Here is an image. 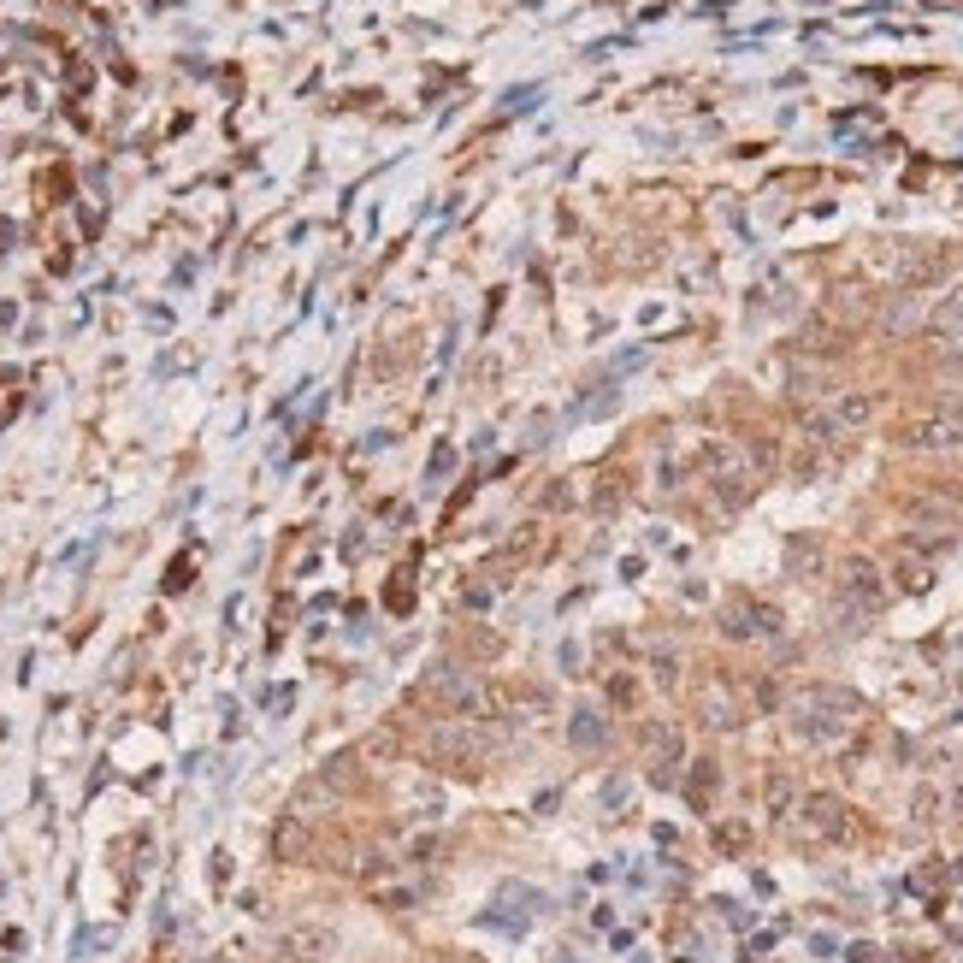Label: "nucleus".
Here are the masks:
<instances>
[{
	"mask_svg": "<svg viewBox=\"0 0 963 963\" xmlns=\"http://www.w3.org/2000/svg\"><path fill=\"white\" fill-rule=\"evenodd\" d=\"M745 845H751V828H745V822H721V828H715V851H727V857H739Z\"/></svg>",
	"mask_w": 963,
	"mask_h": 963,
	"instance_id": "aec40b11",
	"label": "nucleus"
},
{
	"mask_svg": "<svg viewBox=\"0 0 963 963\" xmlns=\"http://www.w3.org/2000/svg\"><path fill=\"white\" fill-rule=\"evenodd\" d=\"M816 562H822V544H816V538H798V544L786 550V568H792V574H810Z\"/></svg>",
	"mask_w": 963,
	"mask_h": 963,
	"instance_id": "6ab92c4d",
	"label": "nucleus"
},
{
	"mask_svg": "<svg viewBox=\"0 0 963 963\" xmlns=\"http://www.w3.org/2000/svg\"><path fill=\"white\" fill-rule=\"evenodd\" d=\"M704 479H709V491L721 497V509H739V503H751V491H757V479H763V473L751 467L745 444H709Z\"/></svg>",
	"mask_w": 963,
	"mask_h": 963,
	"instance_id": "20e7f679",
	"label": "nucleus"
},
{
	"mask_svg": "<svg viewBox=\"0 0 963 963\" xmlns=\"http://www.w3.org/2000/svg\"><path fill=\"white\" fill-rule=\"evenodd\" d=\"M798 822H792V834L804 839V845H839V839H851V810H845V798H834V792H810L798 810H792Z\"/></svg>",
	"mask_w": 963,
	"mask_h": 963,
	"instance_id": "39448f33",
	"label": "nucleus"
},
{
	"mask_svg": "<svg viewBox=\"0 0 963 963\" xmlns=\"http://www.w3.org/2000/svg\"><path fill=\"white\" fill-rule=\"evenodd\" d=\"M698 709L709 715V727H739V704L727 698V686H721V680H709L704 692H698Z\"/></svg>",
	"mask_w": 963,
	"mask_h": 963,
	"instance_id": "ddd939ff",
	"label": "nucleus"
},
{
	"mask_svg": "<svg viewBox=\"0 0 963 963\" xmlns=\"http://www.w3.org/2000/svg\"><path fill=\"white\" fill-rule=\"evenodd\" d=\"M444 851V834H432V828H420V834L402 839V857H396V869H408V863H432Z\"/></svg>",
	"mask_w": 963,
	"mask_h": 963,
	"instance_id": "f3484780",
	"label": "nucleus"
},
{
	"mask_svg": "<svg viewBox=\"0 0 963 963\" xmlns=\"http://www.w3.org/2000/svg\"><path fill=\"white\" fill-rule=\"evenodd\" d=\"M272 851H278V863H302V857L314 851V839H308V822H302V816H284V822L272 828Z\"/></svg>",
	"mask_w": 963,
	"mask_h": 963,
	"instance_id": "f8f14e48",
	"label": "nucleus"
},
{
	"mask_svg": "<svg viewBox=\"0 0 963 963\" xmlns=\"http://www.w3.org/2000/svg\"><path fill=\"white\" fill-rule=\"evenodd\" d=\"M603 692H609V709H621V715H633V709H639V698H644V692H639V674H627V668H615Z\"/></svg>",
	"mask_w": 963,
	"mask_h": 963,
	"instance_id": "dca6fc26",
	"label": "nucleus"
},
{
	"mask_svg": "<svg viewBox=\"0 0 963 963\" xmlns=\"http://www.w3.org/2000/svg\"><path fill=\"white\" fill-rule=\"evenodd\" d=\"M792 798H798L792 774H786V769H769V780H763V804H769V816H792Z\"/></svg>",
	"mask_w": 963,
	"mask_h": 963,
	"instance_id": "2eb2a0df",
	"label": "nucleus"
},
{
	"mask_svg": "<svg viewBox=\"0 0 963 963\" xmlns=\"http://www.w3.org/2000/svg\"><path fill=\"white\" fill-rule=\"evenodd\" d=\"M721 633L727 639H774L780 633V609L774 603H757V597H733L721 609Z\"/></svg>",
	"mask_w": 963,
	"mask_h": 963,
	"instance_id": "6e6552de",
	"label": "nucleus"
},
{
	"mask_svg": "<svg viewBox=\"0 0 963 963\" xmlns=\"http://www.w3.org/2000/svg\"><path fill=\"white\" fill-rule=\"evenodd\" d=\"M851 958H857V963H887V958H881V952H875V946H857Z\"/></svg>",
	"mask_w": 963,
	"mask_h": 963,
	"instance_id": "412c9836",
	"label": "nucleus"
},
{
	"mask_svg": "<svg viewBox=\"0 0 963 963\" xmlns=\"http://www.w3.org/2000/svg\"><path fill=\"white\" fill-rule=\"evenodd\" d=\"M290 963H325L331 952H337V934L325 928V922H296L290 934H284V946H278Z\"/></svg>",
	"mask_w": 963,
	"mask_h": 963,
	"instance_id": "1a4fd4ad",
	"label": "nucleus"
},
{
	"mask_svg": "<svg viewBox=\"0 0 963 963\" xmlns=\"http://www.w3.org/2000/svg\"><path fill=\"white\" fill-rule=\"evenodd\" d=\"M899 444H910V450H958L963 444V402H952V408H928V414L904 420Z\"/></svg>",
	"mask_w": 963,
	"mask_h": 963,
	"instance_id": "0eeeda50",
	"label": "nucleus"
},
{
	"mask_svg": "<svg viewBox=\"0 0 963 963\" xmlns=\"http://www.w3.org/2000/svg\"><path fill=\"white\" fill-rule=\"evenodd\" d=\"M715 786H721V769L715 763H692V780H686V804L692 810H709V798H715Z\"/></svg>",
	"mask_w": 963,
	"mask_h": 963,
	"instance_id": "4468645a",
	"label": "nucleus"
},
{
	"mask_svg": "<svg viewBox=\"0 0 963 963\" xmlns=\"http://www.w3.org/2000/svg\"><path fill=\"white\" fill-rule=\"evenodd\" d=\"M887 603V585H881V568L869 556H845V568L834 579V609L845 621V633H863V621H875Z\"/></svg>",
	"mask_w": 963,
	"mask_h": 963,
	"instance_id": "f03ea898",
	"label": "nucleus"
},
{
	"mask_svg": "<svg viewBox=\"0 0 963 963\" xmlns=\"http://www.w3.org/2000/svg\"><path fill=\"white\" fill-rule=\"evenodd\" d=\"M792 727H798V739H810V745H839L845 733L863 727V698L845 692V686H804V692L792 698Z\"/></svg>",
	"mask_w": 963,
	"mask_h": 963,
	"instance_id": "f257e3e1",
	"label": "nucleus"
},
{
	"mask_svg": "<svg viewBox=\"0 0 963 963\" xmlns=\"http://www.w3.org/2000/svg\"><path fill=\"white\" fill-rule=\"evenodd\" d=\"M568 739H574L579 751L603 745V715H597V709H579V715H574V727H568Z\"/></svg>",
	"mask_w": 963,
	"mask_h": 963,
	"instance_id": "a211bd4d",
	"label": "nucleus"
},
{
	"mask_svg": "<svg viewBox=\"0 0 963 963\" xmlns=\"http://www.w3.org/2000/svg\"><path fill=\"white\" fill-rule=\"evenodd\" d=\"M869 420H875V396L869 390H845L822 414H810V444H834L845 432H863Z\"/></svg>",
	"mask_w": 963,
	"mask_h": 963,
	"instance_id": "423d86ee",
	"label": "nucleus"
},
{
	"mask_svg": "<svg viewBox=\"0 0 963 963\" xmlns=\"http://www.w3.org/2000/svg\"><path fill=\"white\" fill-rule=\"evenodd\" d=\"M485 751H491L485 721H438L432 739H426V757L450 774H479L485 769Z\"/></svg>",
	"mask_w": 963,
	"mask_h": 963,
	"instance_id": "7ed1b4c3",
	"label": "nucleus"
},
{
	"mask_svg": "<svg viewBox=\"0 0 963 963\" xmlns=\"http://www.w3.org/2000/svg\"><path fill=\"white\" fill-rule=\"evenodd\" d=\"M893 579H899V591H928L934 585V562L922 556V544L916 538H904L899 556H893Z\"/></svg>",
	"mask_w": 963,
	"mask_h": 963,
	"instance_id": "9b49d317",
	"label": "nucleus"
},
{
	"mask_svg": "<svg viewBox=\"0 0 963 963\" xmlns=\"http://www.w3.org/2000/svg\"><path fill=\"white\" fill-rule=\"evenodd\" d=\"M644 751H650V780L668 786L674 769H680V733L668 721H656V727H644Z\"/></svg>",
	"mask_w": 963,
	"mask_h": 963,
	"instance_id": "9d476101",
	"label": "nucleus"
}]
</instances>
